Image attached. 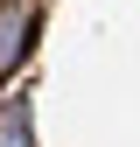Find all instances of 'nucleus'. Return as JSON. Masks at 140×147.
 <instances>
[{"label":"nucleus","mask_w":140,"mask_h":147,"mask_svg":"<svg viewBox=\"0 0 140 147\" xmlns=\"http://www.w3.org/2000/svg\"><path fill=\"white\" fill-rule=\"evenodd\" d=\"M28 49V14L14 7V0H0V70H14Z\"/></svg>","instance_id":"obj_1"},{"label":"nucleus","mask_w":140,"mask_h":147,"mask_svg":"<svg viewBox=\"0 0 140 147\" xmlns=\"http://www.w3.org/2000/svg\"><path fill=\"white\" fill-rule=\"evenodd\" d=\"M0 147H28V112H21V105L0 112Z\"/></svg>","instance_id":"obj_2"}]
</instances>
